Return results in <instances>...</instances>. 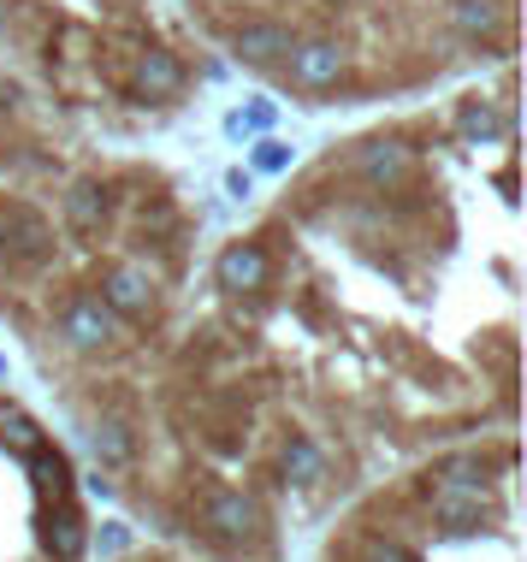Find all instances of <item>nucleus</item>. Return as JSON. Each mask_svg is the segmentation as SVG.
I'll return each mask as SVG.
<instances>
[{
    "label": "nucleus",
    "instance_id": "nucleus-2",
    "mask_svg": "<svg viewBox=\"0 0 527 562\" xmlns=\"http://www.w3.org/2000/svg\"><path fill=\"white\" fill-rule=\"evenodd\" d=\"M59 338L71 349H108L119 338V314L101 296H71L66 314H59Z\"/></svg>",
    "mask_w": 527,
    "mask_h": 562
},
{
    "label": "nucleus",
    "instance_id": "nucleus-4",
    "mask_svg": "<svg viewBox=\"0 0 527 562\" xmlns=\"http://www.w3.org/2000/svg\"><path fill=\"white\" fill-rule=\"evenodd\" d=\"M267 279H273V261H267L261 243H225V255L214 261V284L232 296L244 291H267Z\"/></svg>",
    "mask_w": 527,
    "mask_h": 562
},
{
    "label": "nucleus",
    "instance_id": "nucleus-22",
    "mask_svg": "<svg viewBox=\"0 0 527 562\" xmlns=\"http://www.w3.org/2000/svg\"><path fill=\"white\" fill-rule=\"evenodd\" d=\"M225 190H232V195H249V172H225Z\"/></svg>",
    "mask_w": 527,
    "mask_h": 562
},
{
    "label": "nucleus",
    "instance_id": "nucleus-25",
    "mask_svg": "<svg viewBox=\"0 0 527 562\" xmlns=\"http://www.w3.org/2000/svg\"><path fill=\"white\" fill-rule=\"evenodd\" d=\"M0 373H7V356H0Z\"/></svg>",
    "mask_w": 527,
    "mask_h": 562
},
{
    "label": "nucleus",
    "instance_id": "nucleus-8",
    "mask_svg": "<svg viewBox=\"0 0 527 562\" xmlns=\"http://www.w3.org/2000/svg\"><path fill=\"white\" fill-rule=\"evenodd\" d=\"M291 42H296V36H291L284 24L255 19V24H244V30L232 36V54L244 59V66H279V59L291 54Z\"/></svg>",
    "mask_w": 527,
    "mask_h": 562
},
{
    "label": "nucleus",
    "instance_id": "nucleus-18",
    "mask_svg": "<svg viewBox=\"0 0 527 562\" xmlns=\"http://www.w3.org/2000/svg\"><path fill=\"white\" fill-rule=\"evenodd\" d=\"M0 445L19 450V456H30V450L42 445V427L24 415V408H0Z\"/></svg>",
    "mask_w": 527,
    "mask_h": 562
},
{
    "label": "nucleus",
    "instance_id": "nucleus-14",
    "mask_svg": "<svg viewBox=\"0 0 527 562\" xmlns=\"http://www.w3.org/2000/svg\"><path fill=\"white\" fill-rule=\"evenodd\" d=\"M457 131H462V143H492V136H504V131H509V119L492 108V101L469 95V101L457 108Z\"/></svg>",
    "mask_w": 527,
    "mask_h": 562
},
{
    "label": "nucleus",
    "instance_id": "nucleus-5",
    "mask_svg": "<svg viewBox=\"0 0 527 562\" xmlns=\"http://www.w3.org/2000/svg\"><path fill=\"white\" fill-rule=\"evenodd\" d=\"M36 539H42V551H48L54 562H78L89 551V527H83V515L71 504H42Z\"/></svg>",
    "mask_w": 527,
    "mask_h": 562
},
{
    "label": "nucleus",
    "instance_id": "nucleus-16",
    "mask_svg": "<svg viewBox=\"0 0 527 562\" xmlns=\"http://www.w3.org/2000/svg\"><path fill=\"white\" fill-rule=\"evenodd\" d=\"M450 24H457L462 36H498L504 7L498 0H450Z\"/></svg>",
    "mask_w": 527,
    "mask_h": 562
},
{
    "label": "nucleus",
    "instance_id": "nucleus-1",
    "mask_svg": "<svg viewBox=\"0 0 527 562\" xmlns=\"http://www.w3.org/2000/svg\"><path fill=\"white\" fill-rule=\"evenodd\" d=\"M284 66H291V83L296 89H333L344 78V66H350V54H344V42H291V54H284Z\"/></svg>",
    "mask_w": 527,
    "mask_h": 562
},
{
    "label": "nucleus",
    "instance_id": "nucleus-7",
    "mask_svg": "<svg viewBox=\"0 0 527 562\" xmlns=\"http://www.w3.org/2000/svg\"><path fill=\"white\" fill-rule=\"evenodd\" d=\"M101 302H108L113 314H125V321H143V314L155 308V279H148L143 267H108L101 272Z\"/></svg>",
    "mask_w": 527,
    "mask_h": 562
},
{
    "label": "nucleus",
    "instance_id": "nucleus-13",
    "mask_svg": "<svg viewBox=\"0 0 527 562\" xmlns=\"http://www.w3.org/2000/svg\"><path fill=\"white\" fill-rule=\"evenodd\" d=\"M433 515L445 521V533H474L486 521V497L480 492H433Z\"/></svg>",
    "mask_w": 527,
    "mask_h": 562
},
{
    "label": "nucleus",
    "instance_id": "nucleus-9",
    "mask_svg": "<svg viewBox=\"0 0 527 562\" xmlns=\"http://www.w3.org/2000/svg\"><path fill=\"white\" fill-rule=\"evenodd\" d=\"M279 474H284V485H321V480H326V450L314 445L309 432H284V445H279Z\"/></svg>",
    "mask_w": 527,
    "mask_h": 562
},
{
    "label": "nucleus",
    "instance_id": "nucleus-19",
    "mask_svg": "<svg viewBox=\"0 0 527 562\" xmlns=\"http://www.w3.org/2000/svg\"><path fill=\"white\" fill-rule=\"evenodd\" d=\"M255 166H261V172H284V166H291V148H284L279 136H261V143H255Z\"/></svg>",
    "mask_w": 527,
    "mask_h": 562
},
{
    "label": "nucleus",
    "instance_id": "nucleus-3",
    "mask_svg": "<svg viewBox=\"0 0 527 562\" xmlns=\"http://www.w3.org/2000/svg\"><path fill=\"white\" fill-rule=\"evenodd\" d=\"M202 527L214 539H255V533H261V509H255V497L214 485V492L202 497Z\"/></svg>",
    "mask_w": 527,
    "mask_h": 562
},
{
    "label": "nucleus",
    "instance_id": "nucleus-15",
    "mask_svg": "<svg viewBox=\"0 0 527 562\" xmlns=\"http://www.w3.org/2000/svg\"><path fill=\"white\" fill-rule=\"evenodd\" d=\"M66 220H71V232H78V237L101 232V220H108V190H101V184H71Z\"/></svg>",
    "mask_w": 527,
    "mask_h": 562
},
{
    "label": "nucleus",
    "instance_id": "nucleus-11",
    "mask_svg": "<svg viewBox=\"0 0 527 562\" xmlns=\"http://www.w3.org/2000/svg\"><path fill=\"white\" fill-rule=\"evenodd\" d=\"M89 445H96L101 468H131L137 462V432H131V420H119V415H101L96 427H89Z\"/></svg>",
    "mask_w": 527,
    "mask_h": 562
},
{
    "label": "nucleus",
    "instance_id": "nucleus-12",
    "mask_svg": "<svg viewBox=\"0 0 527 562\" xmlns=\"http://www.w3.org/2000/svg\"><path fill=\"white\" fill-rule=\"evenodd\" d=\"M410 160L415 155L403 143H391V136H380V143H368L356 155V166H361V178H368V184H397V178L410 172Z\"/></svg>",
    "mask_w": 527,
    "mask_h": 562
},
{
    "label": "nucleus",
    "instance_id": "nucleus-23",
    "mask_svg": "<svg viewBox=\"0 0 527 562\" xmlns=\"http://www.w3.org/2000/svg\"><path fill=\"white\" fill-rule=\"evenodd\" d=\"M83 492H89V497H113V480L96 474V480H83Z\"/></svg>",
    "mask_w": 527,
    "mask_h": 562
},
{
    "label": "nucleus",
    "instance_id": "nucleus-17",
    "mask_svg": "<svg viewBox=\"0 0 527 562\" xmlns=\"http://www.w3.org/2000/svg\"><path fill=\"white\" fill-rule=\"evenodd\" d=\"M433 492H480L486 497V468L469 462V456H450V462L433 468Z\"/></svg>",
    "mask_w": 527,
    "mask_h": 562
},
{
    "label": "nucleus",
    "instance_id": "nucleus-24",
    "mask_svg": "<svg viewBox=\"0 0 527 562\" xmlns=\"http://www.w3.org/2000/svg\"><path fill=\"white\" fill-rule=\"evenodd\" d=\"M0 36H7V0H0Z\"/></svg>",
    "mask_w": 527,
    "mask_h": 562
},
{
    "label": "nucleus",
    "instance_id": "nucleus-21",
    "mask_svg": "<svg viewBox=\"0 0 527 562\" xmlns=\"http://www.w3.org/2000/svg\"><path fill=\"white\" fill-rule=\"evenodd\" d=\"M131 544V533H125V521H108L101 527V557H119Z\"/></svg>",
    "mask_w": 527,
    "mask_h": 562
},
{
    "label": "nucleus",
    "instance_id": "nucleus-6",
    "mask_svg": "<svg viewBox=\"0 0 527 562\" xmlns=\"http://www.w3.org/2000/svg\"><path fill=\"white\" fill-rule=\"evenodd\" d=\"M184 83H190L184 59L167 54V48H143V54H137V66H131V89H137L143 101H172Z\"/></svg>",
    "mask_w": 527,
    "mask_h": 562
},
{
    "label": "nucleus",
    "instance_id": "nucleus-10",
    "mask_svg": "<svg viewBox=\"0 0 527 562\" xmlns=\"http://www.w3.org/2000/svg\"><path fill=\"white\" fill-rule=\"evenodd\" d=\"M24 462H30V485H36L42 504H71V462L54 445H36Z\"/></svg>",
    "mask_w": 527,
    "mask_h": 562
},
{
    "label": "nucleus",
    "instance_id": "nucleus-20",
    "mask_svg": "<svg viewBox=\"0 0 527 562\" xmlns=\"http://www.w3.org/2000/svg\"><path fill=\"white\" fill-rule=\"evenodd\" d=\"M368 562H421L410 544H391V539H368Z\"/></svg>",
    "mask_w": 527,
    "mask_h": 562
}]
</instances>
